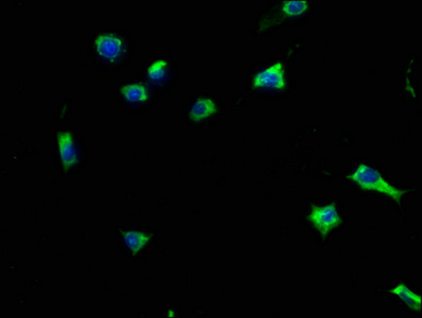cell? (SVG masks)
<instances>
[{"label": "cell", "instance_id": "6da1fadb", "mask_svg": "<svg viewBox=\"0 0 422 318\" xmlns=\"http://www.w3.org/2000/svg\"><path fill=\"white\" fill-rule=\"evenodd\" d=\"M89 57L97 67L116 71L128 66L132 45L126 32L117 28H105L96 32L88 44Z\"/></svg>", "mask_w": 422, "mask_h": 318}, {"label": "cell", "instance_id": "7a4b0ae2", "mask_svg": "<svg viewBox=\"0 0 422 318\" xmlns=\"http://www.w3.org/2000/svg\"><path fill=\"white\" fill-rule=\"evenodd\" d=\"M119 102L128 113H142L153 106L154 95L148 84L137 79L126 80L118 89Z\"/></svg>", "mask_w": 422, "mask_h": 318}, {"label": "cell", "instance_id": "3957f363", "mask_svg": "<svg viewBox=\"0 0 422 318\" xmlns=\"http://www.w3.org/2000/svg\"><path fill=\"white\" fill-rule=\"evenodd\" d=\"M144 77L146 84L152 91L160 93V91H169L170 85L173 83L175 73L174 65L167 55L156 53L144 63Z\"/></svg>", "mask_w": 422, "mask_h": 318}, {"label": "cell", "instance_id": "277c9868", "mask_svg": "<svg viewBox=\"0 0 422 318\" xmlns=\"http://www.w3.org/2000/svg\"><path fill=\"white\" fill-rule=\"evenodd\" d=\"M53 148L65 171L78 168L84 159V149L78 137L68 130H61L53 137Z\"/></svg>", "mask_w": 422, "mask_h": 318}, {"label": "cell", "instance_id": "5b68a950", "mask_svg": "<svg viewBox=\"0 0 422 318\" xmlns=\"http://www.w3.org/2000/svg\"><path fill=\"white\" fill-rule=\"evenodd\" d=\"M350 178L354 180V182L358 183L363 188L376 190L378 192L386 194V196H390L396 202H399L400 198H401V191L397 190V189L388 185L381 178V175L379 173L376 172L374 169L364 166V165L358 167L356 172L350 176Z\"/></svg>", "mask_w": 422, "mask_h": 318}, {"label": "cell", "instance_id": "8992f818", "mask_svg": "<svg viewBox=\"0 0 422 318\" xmlns=\"http://www.w3.org/2000/svg\"><path fill=\"white\" fill-rule=\"evenodd\" d=\"M253 87L265 88L282 89L285 86L283 77L282 64L277 63L272 67L261 71L253 79Z\"/></svg>", "mask_w": 422, "mask_h": 318}, {"label": "cell", "instance_id": "52a82bcc", "mask_svg": "<svg viewBox=\"0 0 422 318\" xmlns=\"http://www.w3.org/2000/svg\"><path fill=\"white\" fill-rule=\"evenodd\" d=\"M311 220L323 234H327L340 222V218L334 206H326L313 210Z\"/></svg>", "mask_w": 422, "mask_h": 318}, {"label": "cell", "instance_id": "ba28073f", "mask_svg": "<svg viewBox=\"0 0 422 318\" xmlns=\"http://www.w3.org/2000/svg\"><path fill=\"white\" fill-rule=\"evenodd\" d=\"M217 111V105L211 99L202 98L192 105L190 109L189 117L194 122L205 120L213 116Z\"/></svg>", "mask_w": 422, "mask_h": 318}, {"label": "cell", "instance_id": "9c48e42d", "mask_svg": "<svg viewBox=\"0 0 422 318\" xmlns=\"http://www.w3.org/2000/svg\"><path fill=\"white\" fill-rule=\"evenodd\" d=\"M394 295L401 298L402 301L405 302L406 305L414 310V311L421 312V297L417 294L413 293L409 288H406L403 284L396 286L395 289L392 290Z\"/></svg>", "mask_w": 422, "mask_h": 318}, {"label": "cell", "instance_id": "30bf717a", "mask_svg": "<svg viewBox=\"0 0 422 318\" xmlns=\"http://www.w3.org/2000/svg\"><path fill=\"white\" fill-rule=\"evenodd\" d=\"M126 246L133 252H137L146 243V236L138 232H130L124 236Z\"/></svg>", "mask_w": 422, "mask_h": 318}, {"label": "cell", "instance_id": "8fae6325", "mask_svg": "<svg viewBox=\"0 0 422 318\" xmlns=\"http://www.w3.org/2000/svg\"><path fill=\"white\" fill-rule=\"evenodd\" d=\"M308 3L306 1H285L283 3V11L290 15H299L306 12Z\"/></svg>", "mask_w": 422, "mask_h": 318}]
</instances>
